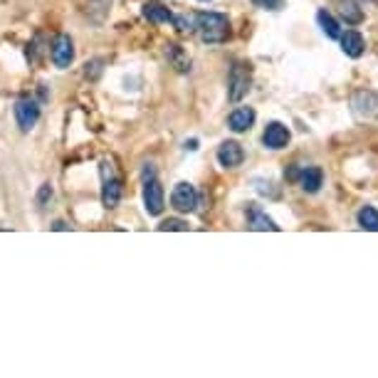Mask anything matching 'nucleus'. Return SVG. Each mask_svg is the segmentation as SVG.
Here are the masks:
<instances>
[{
  "instance_id": "nucleus-1",
  "label": "nucleus",
  "mask_w": 378,
  "mask_h": 378,
  "mask_svg": "<svg viewBox=\"0 0 378 378\" xmlns=\"http://www.w3.org/2000/svg\"><path fill=\"white\" fill-rule=\"evenodd\" d=\"M196 30L203 42L218 45L230 37V20L225 13H196Z\"/></svg>"
},
{
  "instance_id": "nucleus-2",
  "label": "nucleus",
  "mask_w": 378,
  "mask_h": 378,
  "mask_svg": "<svg viewBox=\"0 0 378 378\" xmlns=\"http://www.w3.org/2000/svg\"><path fill=\"white\" fill-rule=\"evenodd\" d=\"M250 84H252L250 65H245V62H237V65H232L230 77H227V99H230V101H242L247 92H250Z\"/></svg>"
},
{
  "instance_id": "nucleus-3",
  "label": "nucleus",
  "mask_w": 378,
  "mask_h": 378,
  "mask_svg": "<svg viewBox=\"0 0 378 378\" xmlns=\"http://www.w3.org/2000/svg\"><path fill=\"white\" fill-rule=\"evenodd\" d=\"M101 176H104V186H101V203L104 208H116L121 201V181L111 171V163H101Z\"/></svg>"
},
{
  "instance_id": "nucleus-4",
  "label": "nucleus",
  "mask_w": 378,
  "mask_h": 378,
  "mask_svg": "<svg viewBox=\"0 0 378 378\" xmlns=\"http://www.w3.org/2000/svg\"><path fill=\"white\" fill-rule=\"evenodd\" d=\"M40 119V104L30 96H23L15 101V121L20 126V132H30L32 126Z\"/></svg>"
},
{
  "instance_id": "nucleus-5",
  "label": "nucleus",
  "mask_w": 378,
  "mask_h": 378,
  "mask_svg": "<svg viewBox=\"0 0 378 378\" xmlns=\"http://www.w3.org/2000/svg\"><path fill=\"white\" fill-rule=\"evenodd\" d=\"M351 106L363 119H376L378 116V92L373 89H358L351 96Z\"/></svg>"
},
{
  "instance_id": "nucleus-6",
  "label": "nucleus",
  "mask_w": 378,
  "mask_h": 378,
  "mask_svg": "<svg viewBox=\"0 0 378 378\" xmlns=\"http://www.w3.org/2000/svg\"><path fill=\"white\" fill-rule=\"evenodd\" d=\"M163 206H166V196H163V188L156 178H149L144 183V208H146L149 215H161Z\"/></svg>"
},
{
  "instance_id": "nucleus-7",
  "label": "nucleus",
  "mask_w": 378,
  "mask_h": 378,
  "mask_svg": "<svg viewBox=\"0 0 378 378\" xmlns=\"http://www.w3.org/2000/svg\"><path fill=\"white\" fill-rule=\"evenodd\" d=\"M171 206L178 213H193L198 208V191L191 183H178L171 193Z\"/></svg>"
},
{
  "instance_id": "nucleus-8",
  "label": "nucleus",
  "mask_w": 378,
  "mask_h": 378,
  "mask_svg": "<svg viewBox=\"0 0 378 378\" xmlns=\"http://www.w3.org/2000/svg\"><path fill=\"white\" fill-rule=\"evenodd\" d=\"M289 139H292V134H289L287 126L279 124V121H270V124L265 126L263 144L267 149H272V151H279V149H284L289 144Z\"/></svg>"
},
{
  "instance_id": "nucleus-9",
  "label": "nucleus",
  "mask_w": 378,
  "mask_h": 378,
  "mask_svg": "<svg viewBox=\"0 0 378 378\" xmlns=\"http://www.w3.org/2000/svg\"><path fill=\"white\" fill-rule=\"evenodd\" d=\"M52 62L60 70H67V67L75 62V45H72L70 35H57L55 42H52Z\"/></svg>"
},
{
  "instance_id": "nucleus-10",
  "label": "nucleus",
  "mask_w": 378,
  "mask_h": 378,
  "mask_svg": "<svg viewBox=\"0 0 378 378\" xmlns=\"http://www.w3.org/2000/svg\"><path fill=\"white\" fill-rule=\"evenodd\" d=\"M292 178H297L304 193H317L324 186V171L319 166H307L302 171H294Z\"/></svg>"
},
{
  "instance_id": "nucleus-11",
  "label": "nucleus",
  "mask_w": 378,
  "mask_h": 378,
  "mask_svg": "<svg viewBox=\"0 0 378 378\" xmlns=\"http://www.w3.org/2000/svg\"><path fill=\"white\" fill-rule=\"evenodd\" d=\"M218 161H220L222 168H237L245 161V151L237 141H222L220 149H218Z\"/></svg>"
},
{
  "instance_id": "nucleus-12",
  "label": "nucleus",
  "mask_w": 378,
  "mask_h": 378,
  "mask_svg": "<svg viewBox=\"0 0 378 378\" xmlns=\"http://www.w3.org/2000/svg\"><path fill=\"white\" fill-rule=\"evenodd\" d=\"M339 40H341V50L346 57H351V60H358V57L366 52V40H363V35L358 30H346L339 35Z\"/></svg>"
},
{
  "instance_id": "nucleus-13",
  "label": "nucleus",
  "mask_w": 378,
  "mask_h": 378,
  "mask_svg": "<svg viewBox=\"0 0 378 378\" xmlns=\"http://www.w3.org/2000/svg\"><path fill=\"white\" fill-rule=\"evenodd\" d=\"M252 124H255V109H252V106H237V109L227 116V126H230L235 134L247 132Z\"/></svg>"
},
{
  "instance_id": "nucleus-14",
  "label": "nucleus",
  "mask_w": 378,
  "mask_h": 378,
  "mask_svg": "<svg viewBox=\"0 0 378 378\" xmlns=\"http://www.w3.org/2000/svg\"><path fill=\"white\" fill-rule=\"evenodd\" d=\"M247 227H250V230H275V232L279 230L277 222H275L260 206H252L250 210H247Z\"/></svg>"
},
{
  "instance_id": "nucleus-15",
  "label": "nucleus",
  "mask_w": 378,
  "mask_h": 378,
  "mask_svg": "<svg viewBox=\"0 0 378 378\" xmlns=\"http://www.w3.org/2000/svg\"><path fill=\"white\" fill-rule=\"evenodd\" d=\"M144 18L149 23H173V13L166 6L156 3V0H149L146 6H144Z\"/></svg>"
},
{
  "instance_id": "nucleus-16",
  "label": "nucleus",
  "mask_w": 378,
  "mask_h": 378,
  "mask_svg": "<svg viewBox=\"0 0 378 378\" xmlns=\"http://www.w3.org/2000/svg\"><path fill=\"white\" fill-rule=\"evenodd\" d=\"M339 13H341V18L348 23V25L363 23V11H361V3H358V0H341V3H339Z\"/></svg>"
},
{
  "instance_id": "nucleus-17",
  "label": "nucleus",
  "mask_w": 378,
  "mask_h": 378,
  "mask_svg": "<svg viewBox=\"0 0 378 378\" xmlns=\"http://www.w3.org/2000/svg\"><path fill=\"white\" fill-rule=\"evenodd\" d=\"M317 23H319V27H322V32L329 37V40H339V35H341V27H339L336 18H334L332 13L322 8V11L317 13Z\"/></svg>"
},
{
  "instance_id": "nucleus-18",
  "label": "nucleus",
  "mask_w": 378,
  "mask_h": 378,
  "mask_svg": "<svg viewBox=\"0 0 378 378\" xmlns=\"http://www.w3.org/2000/svg\"><path fill=\"white\" fill-rule=\"evenodd\" d=\"M166 55H168V60L173 62V67H176L178 72L191 70V57L186 55V50H183L181 45H166Z\"/></svg>"
},
{
  "instance_id": "nucleus-19",
  "label": "nucleus",
  "mask_w": 378,
  "mask_h": 378,
  "mask_svg": "<svg viewBox=\"0 0 378 378\" xmlns=\"http://www.w3.org/2000/svg\"><path fill=\"white\" fill-rule=\"evenodd\" d=\"M358 225L363 227V230H371V232H378V210L371 206H363L361 210H358L356 215Z\"/></svg>"
},
{
  "instance_id": "nucleus-20",
  "label": "nucleus",
  "mask_w": 378,
  "mask_h": 378,
  "mask_svg": "<svg viewBox=\"0 0 378 378\" xmlns=\"http://www.w3.org/2000/svg\"><path fill=\"white\" fill-rule=\"evenodd\" d=\"M111 8V0H89V6H87V13L94 23H101L106 18Z\"/></svg>"
},
{
  "instance_id": "nucleus-21",
  "label": "nucleus",
  "mask_w": 378,
  "mask_h": 378,
  "mask_svg": "<svg viewBox=\"0 0 378 378\" xmlns=\"http://www.w3.org/2000/svg\"><path fill=\"white\" fill-rule=\"evenodd\" d=\"M173 25H176L181 32H196V15H188V13L173 15Z\"/></svg>"
},
{
  "instance_id": "nucleus-22",
  "label": "nucleus",
  "mask_w": 378,
  "mask_h": 378,
  "mask_svg": "<svg viewBox=\"0 0 378 378\" xmlns=\"http://www.w3.org/2000/svg\"><path fill=\"white\" fill-rule=\"evenodd\" d=\"M158 230L166 232V230H188V222L186 220H178V218H168V220H163L161 225H158Z\"/></svg>"
},
{
  "instance_id": "nucleus-23",
  "label": "nucleus",
  "mask_w": 378,
  "mask_h": 378,
  "mask_svg": "<svg viewBox=\"0 0 378 378\" xmlns=\"http://www.w3.org/2000/svg\"><path fill=\"white\" fill-rule=\"evenodd\" d=\"M252 3L263 11H282L284 8V0H252Z\"/></svg>"
},
{
  "instance_id": "nucleus-24",
  "label": "nucleus",
  "mask_w": 378,
  "mask_h": 378,
  "mask_svg": "<svg viewBox=\"0 0 378 378\" xmlns=\"http://www.w3.org/2000/svg\"><path fill=\"white\" fill-rule=\"evenodd\" d=\"M47 198H52V188L50 183H45V186L40 188V196H37V203H40V208H45V201Z\"/></svg>"
},
{
  "instance_id": "nucleus-25",
  "label": "nucleus",
  "mask_w": 378,
  "mask_h": 378,
  "mask_svg": "<svg viewBox=\"0 0 378 378\" xmlns=\"http://www.w3.org/2000/svg\"><path fill=\"white\" fill-rule=\"evenodd\" d=\"M67 227H70V225H67V222H62V220L55 222V230H67Z\"/></svg>"
},
{
  "instance_id": "nucleus-26",
  "label": "nucleus",
  "mask_w": 378,
  "mask_h": 378,
  "mask_svg": "<svg viewBox=\"0 0 378 378\" xmlns=\"http://www.w3.org/2000/svg\"><path fill=\"white\" fill-rule=\"evenodd\" d=\"M186 149H191V151H196V149H198V141H196V139H193V141H186Z\"/></svg>"
},
{
  "instance_id": "nucleus-27",
  "label": "nucleus",
  "mask_w": 378,
  "mask_h": 378,
  "mask_svg": "<svg viewBox=\"0 0 378 378\" xmlns=\"http://www.w3.org/2000/svg\"><path fill=\"white\" fill-rule=\"evenodd\" d=\"M201 3H210V0H201Z\"/></svg>"
}]
</instances>
